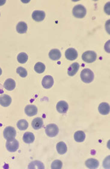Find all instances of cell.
<instances>
[{
	"label": "cell",
	"instance_id": "obj_6",
	"mask_svg": "<svg viewBox=\"0 0 110 169\" xmlns=\"http://www.w3.org/2000/svg\"><path fill=\"white\" fill-rule=\"evenodd\" d=\"M3 135L6 140H12V139H14L16 138V131L14 128L11 127V126H8V127H6L4 129Z\"/></svg>",
	"mask_w": 110,
	"mask_h": 169
},
{
	"label": "cell",
	"instance_id": "obj_7",
	"mask_svg": "<svg viewBox=\"0 0 110 169\" xmlns=\"http://www.w3.org/2000/svg\"><path fill=\"white\" fill-rule=\"evenodd\" d=\"M53 83H54V81L52 76H46L45 77H44L43 80H42L41 84L43 85L44 88L49 89L50 87H52L53 85Z\"/></svg>",
	"mask_w": 110,
	"mask_h": 169
},
{
	"label": "cell",
	"instance_id": "obj_4",
	"mask_svg": "<svg viewBox=\"0 0 110 169\" xmlns=\"http://www.w3.org/2000/svg\"><path fill=\"white\" fill-rule=\"evenodd\" d=\"M46 134L50 138L56 137L58 134L59 129L56 124H49L46 127Z\"/></svg>",
	"mask_w": 110,
	"mask_h": 169
},
{
	"label": "cell",
	"instance_id": "obj_27",
	"mask_svg": "<svg viewBox=\"0 0 110 169\" xmlns=\"http://www.w3.org/2000/svg\"><path fill=\"white\" fill-rule=\"evenodd\" d=\"M63 167V162L60 160H55L51 164L52 169H60Z\"/></svg>",
	"mask_w": 110,
	"mask_h": 169
},
{
	"label": "cell",
	"instance_id": "obj_31",
	"mask_svg": "<svg viewBox=\"0 0 110 169\" xmlns=\"http://www.w3.org/2000/svg\"><path fill=\"white\" fill-rule=\"evenodd\" d=\"M2 73V69H1V68H0V76H1Z\"/></svg>",
	"mask_w": 110,
	"mask_h": 169
},
{
	"label": "cell",
	"instance_id": "obj_28",
	"mask_svg": "<svg viewBox=\"0 0 110 169\" xmlns=\"http://www.w3.org/2000/svg\"><path fill=\"white\" fill-rule=\"evenodd\" d=\"M16 72H17V73H18L19 76H20V77H22V78H25V77L27 76V70L23 67H18V68H17Z\"/></svg>",
	"mask_w": 110,
	"mask_h": 169
},
{
	"label": "cell",
	"instance_id": "obj_18",
	"mask_svg": "<svg viewBox=\"0 0 110 169\" xmlns=\"http://www.w3.org/2000/svg\"><path fill=\"white\" fill-rule=\"evenodd\" d=\"M43 120L41 118H36L32 122V126L35 130H39L43 126Z\"/></svg>",
	"mask_w": 110,
	"mask_h": 169
},
{
	"label": "cell",
	"instance_id": "obj_5",
	"mask_svg": "<svg viewBox=\"0 0 110 169\" xmlns=\"http://www.w3.org/2000/svg\"><path fill=\"white\" fill-rule=\"evenodd\" d=\"M6 147L8 151H10V152H15V151L18 150L19 147V142L15 138L12 139V140H8L6 142Z\"/></svg>",
	"mask_w": 110,
	"mask_h": 169
},
{
	"label": "cell",
	"instance_id": "obj_15",
	"mask_svg": "<svg viewBox=\"0 0 110 169\" xmlns=\"http://www.w3.org/2000/svg\"><path fill=\"white\" fill-rule=\"evenodd\" d=\"M79 68V64L78 63H74L68 68L67 73L69 76H74L77 73Z\"/></svg>",
	"mask_w": 110,
	"mask_h": 169
},
{
	"label": "cell",
	"instance_id": "obj_23",
	"mask_svg": "<svg viewBox=\"0 0 110 169\" xmlns=\"http://www.w3.org/2000/svg\"><path fill=\"white\" fill-rule=\"evenodd\" d=\"M28 168L29 169H44V166L42 162L39 161H34L31 162L28 166Z\"/></svg>",
	"mask_w": 110,
	"mask_h": 169
},
{
	"label": "cell",
	"instance_id": "obj_19",
	"mask_svg": "<svg viewBox=\"0 0 110 169\" xmlns=\"http://www.w3.org/2000/svg\"><path fill=\"white\" fill-rule=\"evenodd\" d=\"M74 138H75V140L76 142H84V141L85 140V138H86L85 132L81 131V130H79V131H77L75 133Z\"/></svg>",
	"mask_w": 110,
	"mask_h": 169
},
{
	"label": "cell",
	"instance_id": "obj_29",
	"mask_svg": "<svg viewBox=\"0 0 110 169\" xmlns=\"http://www.w3.org/2000/svg\"><path fill=\"white\" fill-rule=\"evenodd\" d=\"M4 93V90H3V86L1 85V83H0V94H2Z\"/></svg>",
	"mask_w": 110,
	"mask_h": 169
},
{
	"label": "cell",
	"instance_id": "obj_14",
	"mask_svg": "<svg viewBox=\"0 0 110 169\" xmlns=\"http://www.w3.org/2000/svg\"><path fill=\"white\" fill-rule=\"evenodd\" d=\"M25 112L28 116H33L37 113V108L35 105H27L25 109Z\"/></svg>",
	"mask_w": 110,
	"mask_h": 169
},
{
	"label": "cell",
	"instance_id": "obj_3",
	"mask_svg": "<svg viewBox=\"0 0 110 169\" xmlns=\"http://www.w3.org/2000/svg\"><path fill=\"white\" fill-rule=\"evenodd\" d=\"M97 59L96 53L93 51H87L82 54V59L86 63H93Z\"/></svg>",
	"mask_w": 110,
	"mask_h": 169
},
{
	"label": "cell",
	"instance_id": "obj_26",
	"mask_svg": "<svg viewBox=\"0 0 110 169\" xmlns=\"http://www.w3.org/2000/svg\"><path fill=\"white\" fill-rule=\"evenodd\" d=\"M17 59H18V61L20 63H26L27 59H28V56L26 53L24 52H21L18 55V57H17Z\"/></svg>",
	"mask_w": 110,
	"mask_h": 169
},
{
	"label": "cell",
	"instance_id": "obj_17",
	"mask_svg": "<svg viewBox=\"0 0 110 169\" xmlns=\"http://www.w3.org/2000/svg\"><path fill=\"white\" fill-rule=\"evenodd\" d=\"M48 56L50 59L53 60V61H57V60H59L61 57V53L60 51L57 49H54V50H52L51 51H50L49 54H48Z\"/></svg>",
	"mask_w": 110,
	"mask_h": 169
},
{
	"label": "cell",
	"instance_id": "obj_20",
	"mask_svg": "<svg viewBox=\"0 0 110 169\" xmlns=\"http://www.w3.org/2000/svg\"><path fill=\"white\" fill-rule=\"evenodd\" d=\"M56 149L58 154H64L67 152V145L64 142H60L56 145Z\"/></svg>",
	"mask_w": 110,
	"mask_h": 169
},
{
	"label": "cell",
	"instance_id": "obj_2",
	"mask_svg": "<svg viewBox=\"0 0 110 169\" xmlns=\"http://www.w3.org/2000/svg\"><path fill=\"white\" fill-rule=\"evenodd\" d=\"M72 14L74 16L78 18H82L86 15V9L83 5L79 4L75 6L72 9Z\"/></svg>",
	"mask_w": 110,
	"mask_h": 169
},
{
	"label": "cell",
	"instance_id": "obj_1",
	"mask_svg": "<svg viewBox=\"0 0 110 169\" xmlns=\"http://www.w3.org/2000/svg\"><path fill=\"white\" fill-rule=\"evenodd\" d=\"M81 78L86 83H91L94 79V73L90 69L85 68L81 72Z\"/></svg>",
	"mask_w": 110,
	"mask_h": 169
},
{
	"label": "cell",
	"instance_id": "obj_11",
	"mask_svg": "<svg viewBox=\"0 0 110 169\" xmlns=\"http://www.w3.org/2000/svg\"><path fill=\"white\" fill-rule=\"evenodd\" d=\"M98 111L102 115H107L109 114L110 108L109 104L106 102H102L98 106Z\"/></svg>",
	"mask_w": 110,
	"mask_h": 169
},
{
	"label": "cell",
	"instance_id": "obj_21",
	"mask_svg": "<svg viewBox=\"0 0 110 169\" xmlns=\"http://www.w3.org/2000/svg\"><path fill=\"white\" fill-rule=\"evenodd\" d=\"M85 165L88 168H97L99 166V161L95 159H89L85 162Z\"/></svg>",
	"mask_w": 110,
	"mask_h": 169
},
{
	"label": "cell",
	"instance_id": "obj_24",
	"mask_svg": "<svg viewBox=\"0 0 110 169\" xmlns=\"http://www.w3.org/2000/svg\"><path fill=\"white\" fill-rule=\"evenodd\" d=\"M17 126H18L19 130H25L28 128V123H27L26 120H20V121L17 123Z\"/></svg>",
	"mask_w": 110,
	"mask_h": 169
},
{
	"label": "cell",
	"instance_id": "obj_10",
	"mask_svg": "<svg viewBox=\"0 0 110 169\" xmlns=\"http://www.w3.org/2000/svg\"><path fill=\"white\" fill-rule=\"evenodd\" d=\"M68 104L65 101H60L57 104L56 109L59 113H65L68 111Z\"/></svg>",
	"mask_w": 110,
	"mask_h": 169
},
{
	"label": "cell",
	"instance_id": "obj_12",
	"mask_svg": "<svg viewBox=\"0 0 110 169\" xmlns=\"http://www.w3.org/2000/svg\"><path fill=\"white\" fill-rule=\"evenodd\" d=\"M4 87L5 88L6 90L11 91L14 90L16 87V82L14 80H13L11 78H8L4 82Z\"/></svg>",
	"mask_w": 110,
	"mask_h": 169
},
{
	"label": "cell",
	"instance_id": "obj_9",
	"mask_svg": "<svg viewBox=\"0 0 110 169\" xmlns=\"http://www.w3.org/2000/svg\"><path fill=\"white\" fill-rule=\"evenodd\" d=\"M45 16L46 14L43 11H35L32 13V15L33 20L37 21V22H40V21H43L45 18Z\"/></svg>",
	"mask_w": 110,
	"mask_h": 169
},
{
	"label": "cell",
	"instance_id": "obj_30",
	"mask_svg": "<svg viewBox=\"0 0 110 169\" xmlns=\"http://www.w3.org/2000/svg\"><path fill=\"white\" fill-rule=\"evenodd\" d=\"M5 1H3V2H0V6H2V5H3L4 4H5Z\"/></svg>",
	"mask_w": 110,
	"mask_h": 169
},
{
	"label": "cell",
	"instance_id": "obj_8",
	"mask_svg": "<svg viewBox=\"0 0 110 169\" xmlns=\"http://www.w3.org/2000/svg\"><path fill=\"white\" fill-rule=\"evenodd\" d=\"M65 55L67 59L70 60V61H74L77 58L78 53L75 49L69 48L68 50H66Z\"/></svg>",
	"mask_w": 110,
	"mask_h": 169
},
{
	"label": "cell",
	"instance_id": "obj_25",
	"mask_svg": "<svg viewBox=\"0 0 110 169\" xmlns=\"http://www.w3.org/2000/svg\"><path fill=\"white\" fill-rule=\"evenodd\" d=\"M46 69V66L41 62H38L35 66V70L38 73H42Z\"/></svg>",
	"mask_w": 110,
	"mask_h": 169
},
{
	"label": "cell",
	"instance_id": "obj_16",
	"mask_svg": "<svg viewBox=\"0 0 110 169\" xmlns=\"http://www.w3.org/2000/svg\"><path fill=\"white\" fill-rule=\"evenodd\" d=\"M23 139L24 142L27 143V144H31L35 141V135H34L32 132H26L23 135Z\"/></svg>",
	"mask_w": 110,
	"mask_h": 169
},
{
	"label": "cell",
	"instance_id": "obj_22",
	"mask_svg": "<svg viewBox=\"0 0 110 169\" xmlns=\"http://www.w3.org/2000/svg\"><path fill=\"white\" fill-rule=\"evenodd\" d=\"M16 31L18 33L23 34L25 33L27 31V25L26 24V23L25 22H20L18 23L16 26Z\"/></svg>",
	"mask_w": 110,
	"mask_h": 169
},
{
	"label": "cell",
	"instance_id": "obj_13",
	"mask_svg": "<svg viewBox=\"0 0 110 169\" xmlns=\"http://www.w3.org/2000/svg\"><path fill=\"white\" fill-rule=\"evenodd\" d=\"M11 98L10 96L7 95H4L0 97V104L4 107H7L11 103Z\"/></svg>",
	"mask_w": 110,
	"mask_h": 169
}]
</instances>
